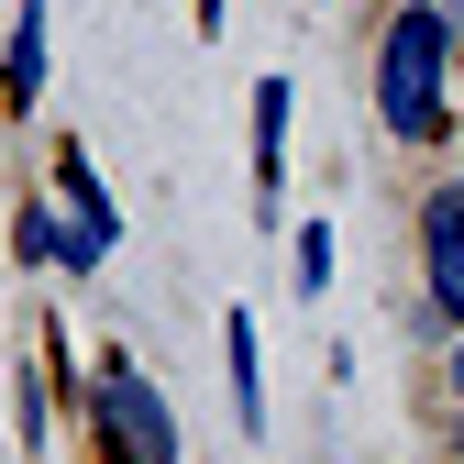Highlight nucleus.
Wrapping results in <instances>:
<instances>
[{
	"instance_id": "obj_8",
	"label": "nucleus",
	"mask_w": 464,
	"mask_h": 464,
	"mask_svg": "<svg viewBox=\"0 0 464 464\" xmlns=\"http://www.w3.org/2000/svg\"><path fill=\"white\" fill-rule=\"evenodd\" d=\"M199 34H221V0H199Z\"/></svg>"
},
{
	"instance_id": "obj_4",
	"label": "nucleus",
	"mask_w": 464,
	"mask_h": 464,
	"mask_svg": "<svg viewBox=\"0 0 464 464\" xmlns=\"http://www.w3.org/2000/svg\"><path fill=\"white\" fill-rule=\"evenodd\" d=\"M0 100L34 111L44 100V0H12V55H0Z\"/></svg>"
},
{
	"instance_id": "obj_2",
	"label": "nucleus",
	"mask_w": 464,
	"mask_h": 464,
	"mask_svg": "<svg viewBox=\"0 0 464 464\" xmlns=\"http://www.w3.org/2000/svg\"><path fill=\"white\" fill-rule=\"evenodd\" d=\"M100 420H111V442H122L133 464H178V420H166V387H155L144 365H122V354L100 365Z\"/></svg>"
},
{
	"instance_id": "obj_5",
	"label": "nucleus",
	"mask_w": 464,
	"mask_h": 464,
	"mask_svg": "<svg viewBox=\"0 0 464 464\" xmlns=\"http://www.w3.org/2000/svg\"><path fill=\"white\" fill-rule=\"evenodd\" d=\"M221 376H232V420H244V431H266V365H255V310H232V332H221Z\"/></svg>"
},
{
	"instance_id": "obj_1",
	"label": "nucleus",
	"mask_w": 464,
	"mask_h": 464,
	"mask_svg": "<svg viewBox=\"0 0 464 464\" xmlns=\"http://www.w3.org/2000/svg\"><path fill=\"white\" fill-rule=\"evenodd\" d=\"M442 67H453V12H431V0L387 12V34H376V122L398 144L442 133Z\"/></svg>"
},
{
	"instance_id": "obj_7",
	"label": "nucleus",
	"mask_w": 464,
	"mask_h": 464,
	"mask_svg": "<svg viewBox=\"0 0 464 464\" xmlns=\"http://www.w3.org/2000/svg\"><path fill=\"white\" fill-rule=\"evenodd\" d=\"M332 287V221H299V299Z\"/></svg>"
},
{
	"instance_id": "obj_6",
	"label": "nucleus",
	"mask_w": 464,
	"mask_h": 464,
	"mask_svg": "<svg viewBox=\"0 0 464 464\" xmlns=\"http://www.w3.org/2000/svg\"><path fill=\"white\" fill-rule=\"evenodd\" d=\"M287 111H299L287 78H266L255 89V199H276V178H287Z\"/></svg>"
},
{
	"instance_id": "obj_9",
	"label": "nucleus",
	"mask_w": 464,
	"mask_h": 464,
	"mask_svg": "<svg viewBox=\"0 0 464 464\" xmlns=\"http://www.w3.org/2000/svg\"><path fill=\"white\" fill-rule=\"evenodd\" d=\"M453 398H464V343H453Z\"/></svg>"
},
{
	"instance_id": "obj_3",
	"label": "nucleus",
	"mask_w": 464,
	"mask_h": 464,
	"mask_svg": "<svg viewBox=\"0 0 464 464\" xmlns=\"http://www.w3.org/2000/svg\"><path fill=\"white\" fill-rule=\"evenodd\" d=\"M420 266H431V321L464 332V188L420 199Z\"/></svg>"
}]
</instances>
